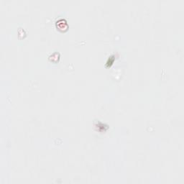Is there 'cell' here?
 I'll use <instances>...</instances> for the list:
<instances>
[{
	"instance_id": "1",
	"label": "cell",
	"mask_w": 184,
	"mask_h": 184,
	"mask_svg": "<svg viewBox=\"0 0 184 184\" xmlns=\"http://www.w3.org/2000/svg\"><path fill=\"white\" fill-rule=\"evenodd\" d=\"M56 26H57V28H58V30L62 31L66 30L68 28L67 22H66V21L64 20H58V21L56 22Z\"/></svg>"
}]
</instances>
